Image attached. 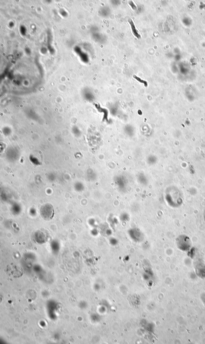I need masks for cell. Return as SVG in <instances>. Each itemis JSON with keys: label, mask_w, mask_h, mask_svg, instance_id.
Returning a JSON list of instances; mask_svg holds the SVG:
<instances>
[{"label": "cell", "mask_w": 205, "mask_h": 344, "mask_svg": "<svg viewBox=\"0 0 205 344\" xmlns=\"http://www.w3.org/2000/svg\"><path fill=\"white\" fill-rule=\"evenodd\" d=\"M40 212L41 217L45 221L51 220L55 215L53 206L49 203L43 205L40 208Z\"/></svg>", "instance_id": "cell-1"}, {"label": "cell", "mask_w": 205, "mask_h": 344, "mask_svg": "<svg viewBox=\"0 0 205 344\" xmlns=\"http://www.w3.org/2000/svg\"><path fill=\"white\" fill-rule=\"evenodd\" d=\"M6 271L9 275L15 278L20 277L23 274V271L21 268L15 265L8 266Z\"/></svg>", "instance_id": "cell-2"}, {"label": "cell", "mask_w": 205, "mask_h": 344, "mask_svg": "<svg viewBox=\"0 0 205 344\" xmlns=\"http://www.w3.org/2000/svg\"><path fill=\"white\" fill-rule=\"evenodd\" d=\"M33 239L35 242L42 244L47 242L48 237L43 232L37 231L34 234Z\"/></svg>", "instance_id": "cell-3"}, {"label": "cell", "mask_w": 205, "mask_h": 344, "mask_svg": "<svg viewBox=\"0 0 205 344\" xmlns=\"http://www.w3.org/2000/svg\"><path fill=\"white\" fill-rule=\"evenodd\" d=\"M128 22H129V24H130V25H131V29H132L133 33V34L135 36H136V37H138V38H139V37H140V36L139 35V34H138V33L137 32L135 26L134 24V23L133 22V21L131 20H129L128 21Z\"/></svg>", "instance_id": "cell-4"}, {"label": "cell", "mask_w": 205, "mask_h": 344, "mask_svg": "<svg viewBox=\"0 0 205 344\" xmlns=\"http://www.w3.org/2000/svg\"><path fill=\"white\" fill-rule=\"evenodd\" d=\"M134 78L135 79H136L137 80H138V81H139V82H141V83L144 84L145 86H147V82H145V81H143V80H141V79H140V78L138 77L135 76H134Z\"/></svg>", "instance_id": "cell-5"}]
</instances>
